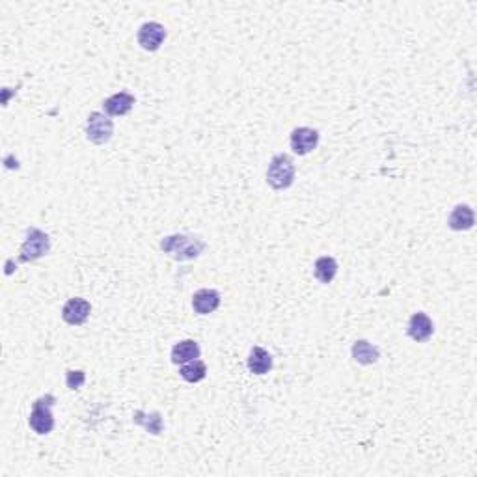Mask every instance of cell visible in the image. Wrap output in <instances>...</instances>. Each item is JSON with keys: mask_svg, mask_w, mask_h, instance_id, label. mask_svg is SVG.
Segmentation results:
<instances>
[{"mask_svg": "<svg viewBox=\"0 0 477 477\" xmlns=\"http://www.w3.org/2000/svg\"><path fill=\"white\" fill-rule=\"evenodd\" d=\"M161 248L176 261H190L206 250V241L194 235H168L162 239Z\"/></svg>", "mask_w": 477, "mask_h": 477, "instance_id": "cell-1", "label": "cell"}, {"mask_svg": "<svg viewBox=\"0 0 477 477\" xmlns=\"http://www.w3.org/2000/svg\"><path fill=\"white\" fill-rule=\"evenodd\" d=\"M294 168L293 159L289 155H276L269 164L266 170V183L271 185L274 190H285L294 183Z\"/></svg>", "mask_w": 477, "mask_h": 477, "instance_id": "cell-2", "label": "cell"}, {"mask_svg": "<svg viewBox=\"0 0 477 477\" xmlns=\"http://www.w3.org/2000/svg\"><path fill=\"white\" fill-rule=\"evenodd\" d=\"M55 403L56 397L50 394L34 401L32 412H30V418H28V425L36 434H49L55 429V418H52V412H50Z\"/></svg>", "mask_w": 477, "mask_h": 477, "instance_id": "cell-3", "label": "cell"}, {"mask_svg": "<svg viewBox=\"0 0 477 477\" xmlns=\"http://www.w3.org/2000/svg\"><path fill=\"white\" fill-rule=\"evenodd\" d=\"M50 250V237L45 232L38 228H28L27 239L21 246V255L19 261L21 263H28V261H36L39 257H43L45 254H49Z\"/></svg>", "mask_w": 477, "mask_h": 477, "instance_id": "cell-4", "label": "cell"}, {"mask_svg": "<svg viewBox=\"0 0 477 477\" xmlns=\"http://www.w3.org/2000/svg\"><path fill=\"white\" fill-rule=\"evenodd\" d=\"M112 134H114L112 120H108L101 112H92L88 116V122H86V136H88L90 142L97 145L106 144L112 138Z\"/></svg>", "mask_w": 477, "mask_h": 477, "instance_id": "cell-5", "label": "cell"}, {"mask_svg": "<svg viewBox=\"0 0 477 477\" xmlns=\"http://www.w3.org/2000/svg\"><path fill=\"white\" fill-rule=\"evenodd\" d=\"M136 39H138V45L142 49L153 52L166 39V28L162 27L161 22H145L140 27Z\"/></svg>", "mask_w": 477, "mask_h": 477, "instance_id": "cell-6", "label": "cell"}, {"mask_svg": "<svg viewBox=\"0 0 477 477\" xmlns=\"http://www.w3.org/2000/svg\"><path fill=\"white\" fill-rule=\"evenodd\" d=\"M90 311H92V306H90L88 300L84 299H69L62 308V319L71 325V327H78V325H84L86 319L90 317Z\"/></svg>", "mask_w": 477, "mask_h": 477, "instance_id": "cell-7", "label": "cell"}, {"mask_svg": "<svg viewBox=\"0 0 477 477\" xmlns=\"http://www.w3.org/2000/svg\"><path fill=\"white\" fill-rule=\"evenodd\" d=\"M319 144V133L310 127H297L291 133V150L297 155H308Z\"/></svg>", "mask_w": 477, "mask_h": 477, "instance_id": "cell-8", "label": "cell"}, {"mask_svg": "<svg viewBox=\"0 0 477 477\" xmlns=\"http://www.w3.org/2000/svg\"><path fill=\"white\" fill-rule=\"evenodd\" d=\"M406 332H408V336H411L414 341H418V343H423V341H427V339L433 336L434 325H433V321H431V317H429L427 313H423V311H418V313H414V315L411 317Z\"/></svg>", "mask_w": 477, "mask_h": 477, "instance_id": "cell-9", "label": "cell"}, {"mask_svg": "<svg viewBox=\"0 0 477 477\" xmlns=\"http://www.w3.org/2000/svg\"><path fill=\"white\" fill-rule=\"evenodd\" d=\"M220 306V293L215 289H200L192 297V308L198 315H209L218 310Z\"/></svg>", "mask_w": 477, "mask_h": 477, "instance_id": "cell-10", "label": "cell"}, {"mask_svg": "<svg viewBox=\"0 0 477 477\" xmlns=\"http://www.w3.org/2000/svg\"><path fill=\"white\" fill-rule=\"evenodd\" d=\"M134 103H136L134 95H131L129 92H118V94L103 101V108L108 116H125L133 111Z\"/></svg>", "mask_w": 477, "mask_h": 477, "instance_id": "cell-11", "label": "cell"}, {"mask_svg": "<svg viewBox=\"0 0 477 477\" xmlns=\"http://www.w3.org/2000/svg\"><path fill=\"white\" fill-rule=\"evenodd\" d=\"M353 358L355 362L362 364V366H371V364H377L378 358H380V350H378L377 345L369 343L366 339H358L353 345Z\"/></svg>", "mask_w": 477, "mask_h": 477, "instance_id": "cell-12", "label": "cell"}, {"mask_svg": "<svg viewBox=\"0 0 477 477\" xmlns=\"http://www.w3.org/2000/svg\"><path fill=\"white\" fill-rule=\"evenodd\" d=\"M474 224H476V215H474L472 207L468 206H457L448 218V226L455 232L472 229Z\"/></svg>", "mask_w": 477, "mask_h": 477, "instance_id": "cell-13", "label": "cell"}, {"mask_svg": "<svg viewBox=\"0 0 477 477\" xmlns=\"http://www.w3.org/2000/svg\"><path fill=\"white\" fill-rule=\"evenodd\" d=\"M200 345L196 343L194 339H185V341H179V343L173 345L172 362L178 364V366H183L187 362L200 358Z\"/></svg>", "mask_w": 477, "mask_h": 477, "instance_id": "cell-14", "label": "cell"}, {"mask_svg": "<svg viewBox=\"0 0 477 477\" xmlns=\"http://www.w3.org/2000/svg\"><path fill=\"white\" fill-rule=\"evenodd\" d=\"M248 369L254 375H265L272 369V356L263 347H252L248 355Z\"/></svg>", "mask_w": 477, "mask_h": 477, "instance_id": "cell-15", "label": "cell"}, {"mask_svg": "<svg viewBox=\"0 0 477 477\" xmlns=\"http://www.w3.org/2000/svg\"><path fill=\"white\" fill-rule=\"evenodd\" d=\"M313 274L321 283H330L338 274V261L330 255H322L313 265Z\"/></svg>", "mask_w": 477, "mask_h": 477, "instance_id": "cell-16", "label": "cell"}, {"mask_svg": "<svg viewBox=\"0 0 477 477\" xmlns=\"http://www.w3.org/2000/svg\"><path fill=\"white\" fill-rule=\"evenodd\" d=\"M133 420L136 425H142V427L151 434H161L162 427H164L161 412H151V414H145L144 411H136L133 414Z\"/></svg>", "mask_w": 477, "mask_h": 477, "instance_id": "cell-17", "label": "cell"}, {"mask_svg": "<svg viewBox=\"0 0 477 477\" xmlns=\"http://www.w3.org/2000/svg\"><path fill=\"white\" fill-rule=\"evenodd\" d=\"M179 375H181L187 383L192 384L200 383V380H204V378L207 377V366L204 362L196 358V360L183 364L181 369H179Z\"/></svg>", "mask_w": 477, "mask_h": 477, "instance_id": "cell-18", "label": "cell"}, {"mask_svg": "<svg viewBox=\"0 0 477 477\" xmlns=\"http://www.w3.org/2000/svg\"><path fill=\"white\" fill-rule=\"evenodd\" d=\"M84 383H86V373L84 371H73V369H69L66 373V384L69 390H78Z\"/></svg>", "mask_w": 477, "mask_h": 477, "instance_id": "cell-19", "label": "cell"}]
</instances>
